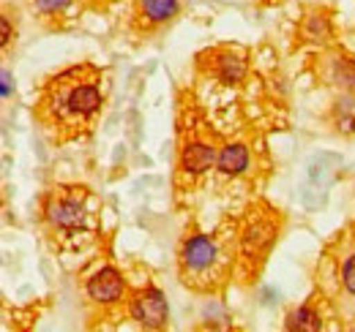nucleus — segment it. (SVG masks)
Here are the masks:
<instances>
[{
    "label": "nucleus",
    "instance_id": "f257e3e1",
    "mask_svg": "<svg viewBox=\"0 0 355 332\" xmlns=\"http://www.w3.org/2000/svg\"><path fill=\"white\" fill-rule=\"evenodd\" d=\"M104 98V71L93 63H77L39 84L33 120L52 145H69L93 133Z\"/></svg>",
    "mask_w": 355,
    "mask_h": 332
},
{
    "label": "nucleus",
    "instance_id": "f03ea898",
    "mask_svg": "<svg viewBox=\"0 0 355 332\" xmlns=\"http://www.w3.org/2000/svg\"><path fill=\"white\" fill-rule=\"evenodd\" d=\"M36 223L55 253H83L101 234V199L88 185L55 183L39 196Z\"/></svg>",
    "mask_w": 355,
    "mask_h": 332
},
{
    "label": "nucleus",
    "instance_id": "7ed1b4c3",
    "mask_svg": "<svg viewBox=\"0 0 355 332\" xmlns=\"http://www.w3.org/2000/svg\"><path fill=\"white\" fill-rule=\"evenodd\" d=\"M178 278L186 289L216 294L235 275L238 264V218L222 221L214 232L189 226L178 243Z\"/></svg>",
    "mask_w": 355,
    "mask_h": 332
},
{
    "label": "nucleus",
    "instance_id": "20e7f679",
    "mask_svg": "<svg viewBox=\"0 0 355 332\" xmlns=\"http://www.w3.org/2000/svg\"><path fill=\"white\" fill-rule=\"evenodd\" d=\"M219 150L222 147L216 142V133L208 123V118L202 115V109L197 107L194 95L183 93L178 104L175 174H173L178 196L194 191L211 174V169H216Z\"/></svg>",
    "mask_w": 355,
    "mask_h": 332
},
{
    "label": "nucleus",
    "instance_id": "39448f33",
    "mask_svg": "<svg viewBox=\"0 0 355 332\" xmlns=\"http://www.w3.org/2000/svg\"><path fill=\"white\" fill-rule=\"evenodd\" d=\"M284 226L282 210H276L266 199L252 202V208L238 218V264H235V278L249 284L252 278L260 275L263 264L270 256V248L276 246L279 234Z\"/></svg>",
    "mask_w": 355,
    "mask_h": 332
},
{
    "label": "nucleus",
    "instance_id": "423d86ee",
    "mask_svg": "<svg viewBox=\"0 0 355 332\" xmlns=\"http://www.w3.org/2000/svg\"><path fill=\"white\" fill-rule=\"evenodd\" d=\"M320 294L331 308H342L355 302V223L345 226L320 259Z\"/></svg>",
    "mask_w": 355,
    "mask_h": 332
},
{
    "label": "nucleus",
    "instance_id": "0eeeda50",
    "mask_svg": "<svg viewBox=\"0 0 355 332\" xmlns=\"http://www.w3.org/2000/svg\"><path fill=\"white\" fill-rule=\"evenodd\" d=\"M83 294L88 311H98L101 322L118 316L121 311L129 313V284L115 264L93 267L83 281Z\"/></svg>",
    "mask_w": 355,
    "mask_h": 332
},
{
    "label": "nucleus",
    "instance_id": "6e6552de",
    "mask_svg": "<svg viewBox=\"0 0 355 332\" xmlns=\"http://www.w3.org/2000/svg\"><path fill=\"white\" fill-rule=\"evenodd\" d=\"M200 68L227 87L241 84L249 74V52L235 44L214 46L205 55H200Z\"/></svg>",
    "mask_w": 355,
    "mask_h": 332
},
{
    "label": "nucleus",
    "instance_id": "1a4fd4ad",
    "mask_svg": "<svg viewBox=\"0 0 355 332\" xmlns=\"http://www.w3.org/2000/svg\"><path fill=\"white\" fill-rule=\"evenodd\" d=\"M129 316L142 330H164L170 324V308L159 286L142 284L129 291Z\"/></svg>",
    "mask_w": 355,
    "mask_h": 332
},
{
    "label": "nucleus",
    "instance_id": "9d476101",
    "mask_svg": "<svg viewBox=\"0 0 355 332\" xmlns=\"http://www.w3.org/2000/svg\"><path fill=\"white\" fill-rule=\"evenodd\" d=\"M320 77L339 93H355V57L345 49H328L320 57Z\"/></svg>",
    "mask_w": 355,
    "mask_h": 332
},
{
    "label": "nucleus",
    "instance_id": "9b49d317",
    "mask_svg": "<svg viewBox=\"0 0 355 332\" xmlns=\"http://www.w3.org/2000/svg\"><path fill=\"white\" fill-rule=\"evenodd\" d=\"M180 14V0H134L132 22L139 33H153L156 28L173 22Z\"/></svg>",
    "mask_w": 355,
    "mask_h": 332
},
{
    "label": "nucleus",
    "instance_id": "f8f14e48",
    "mask_svg": "<svg viewBox=\"0 0 355 332\" xmlns=\"http://www.w3.org/2000/svg\"><path fill=\"white\" fill-rule=\"evenodd\" d=\"M328 311H331L328 299L317 291V294H311L304 305H298V308H293V311L287 313L284 330L287 332H320L325 327Z\"/></svg>",
    "mask_w": 355,
    "mask_h": 332
},
{
    "label": "nucleus",
    "instance_id": "ddd939ff",
    "mask_svg": "<svg viewBox=\"0 0 355 332\" xmlns=\"http://www.w3.org/2000/svg\"><path fill=\"white\" fill-rule=\"evenodd\" d=\"M252 166V150L246 142H227L219 150V158H216V172L222 177H241L246 174Z\"/></svg>",
    "mask_w": 355,
    "mask_h": 332
},
{
    "label": "nucleus",
    "instance_id": "4468645a",
    "mask_svg": "<svg viewBox=\"0 0 355 332\" xmlns=\"http://www.w3.org/2000/svg\"><path fill=\"white\" fill-rule=\"evenodd\" d=\"M331 131L339 136H355V93H339L328 109Z\"/></svg>",
    "mask_w": 355,
    "mask_h": 332
},
{
    "label": "nucleus",
    "instance_id": "2eb2a0df",
    "mask_svg": "<svg viewBox=\"0 0 355 332\" xmlns=\"http://www.w3.org/2000/svg\"><path fill=\"white\" fill-rule=\"evenodd\" d=\"M331 36H334V25H331L328 17H322V14L304 17V22H301V39L304 42L325 46V44H331Z\"/></svg>",
    "mask_w": 355,
    "mask_h": 332
},
{
    "label": "nucleus",
    "instance_id": "dca6fc26",
    "mask_svg": "<svg viewBox=\"0 0 355 332\" xmlns=\"http://www.w3.org/2000/svg\"><path fill=\"white\" fill-rule=\"evenodd\" d=\"M71 3H74V0H28L31 11H33L42 22H49V25H58V22L69 14Z\"/></svg>",
    "mask_w": 355,
    "mask_h": 332
},
{
    "label": "nucleus",
    "instance_id": "f3484780",
    "mask_svg": "<svg viewBox=\"0 0 355 332\" xmlns=\"http://www.w3.org/2000/svg\"><path fill=\"white\" fill-rule=\"evenodd\" d=\"M0 44H3V52H8V44H11V17L6 11L0 17Z\"/></svg>",
    "mask_w": 355,
    "mask_h": 332
},
{
    "label": "nucleus",
    "instance_id": "a211bd4d",
    "mask_svg": "<svg viewBox=\"0 0 355 332\" xmlns=\"http://www.w3.org/2000/svg\"><path fill=\"white\" fill-rule=\"evenodd\" d=\"M0 80H3V87H0V93H3V98H8V95H11V74H8L6 68H3Z\"/></svg>",
    "mask_w": 355,
    "mask_h": 332
},
{
    "label": "nucleus",
    "instance_id": "6ab92c4d",
    "mask_svg": "<svg viewBox=\"0 0 355 332\" xmlns=\"http://www.w3.org/2000/svg\"><path fill=\"white\" fill-rule=\"evenodd\" d=\"M85 6H93V8H101V6H110L112 0H83Z\"/></svg>",
    "mask_w": 355,
    "mask_h": 332
}]
</instances>
